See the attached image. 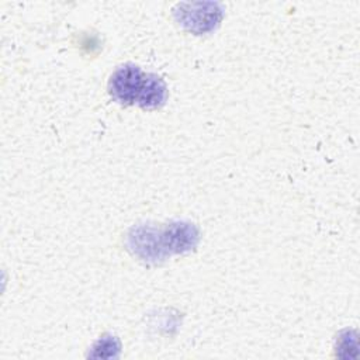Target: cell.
Returning a JSON list of instances; mask_svg holds the SVG:
<instances>
[{"label":"cell","instance_id":"obj_1","mask_svg":"<svg viewBox=\"0 0 360 360\" xmlns=\"http://www.w3.org/2000/svg\"><path fill=\"white\" fill-rule=\"evenodd\" d=\"M198 243V229L190 222H170L158 228L153 225L134 226L128 233L129 250L149 263H159L167 256L193 250Z\"/></svg>","mask_w":360,"mask_h":360},{"label":"cell","instance_id":"obj_2","mask_svg":"<svg viewBox=\"0 0 360 360\" xmlns=\"http://www.w3.org/2000/svg\"><path fill=\"white\" fill-rule=\"evenodd\" d=\"M146 73L134 63H125L114 70L108 82V93L121 105L136 104L143 87Z\"/></svg>","mask_w":360,"mask_h":360},{"label":"cell","instance_id":"obj_3","mask_svg":"<svg viewBox=\"0 0 360 360\" xmlns=\"http://www.w3.org/2000/svg\"><path fill=\"white\" fill-rule=\"evenodd\" d=\"M180 11H174L176 20L190 32L197 35L210 32L219 25L222 10L217 3L179 4Z\"/></svg>","mask_w":360,"mask_h":360},{"label":"cell","instance_id":"obj_4","mask_svg":"<svg viewBox=\"0 0 360 360\" xmlns=\"http://www.w3.org/2000/svg\"><path fill=\"white\" fill-rule=\"evenodd\" d=\"M167 98V87L162 77L153 73H146L145 87L138 100V105L143 110H155L165 104Z\"/></svg>","mask_w":360,"mask_h":360}]
</instances>
